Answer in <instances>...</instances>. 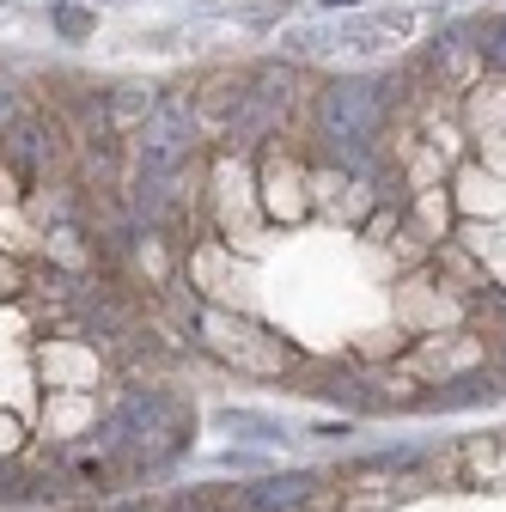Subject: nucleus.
Instances as JSON below:
<instances>
[{"mask_svg": "<svg viewBox=\"0 0 506 512\" xmlns=\"http://www.w3.org/2000/svg\"><path fill=\"white\" fill-rule=\"evenodd\" d=\"M55 31H61V37H86V31H92V19H86L80 7H55Z\"/></svg>", "mask_w": 506, "mask_h": 512, "instance_id": "obj_1", "label": "nucleus"}, {"mask_svg": "<svg viewBox=\"0 0 506 512\" xmlns=\"http://www.w3.org/2000/svg\"><path fill=\"white\" fill-rule=\"evenodd\" d=\"M13 452H19V421L0 415V458H13Z\"/></svg>", "mask_w": 506, "mask_h": 512, "instance_id": "obj_2", "label": "nucleus"}, {"mask_svg": "<svg viewBox=\"0 0 506 512\" xmlns=\"http://www.w3.org/2000/svg\"><path fill=\"white\" fill-rule=\"evenodd\" d=\"M0 122H7V128L19 122V98H13V86H0Z\"/></svg>", "mask_w": 506, "mask_h": 512, "instance_id": "obj_3", "label": "nucleus"}, {"mask_svg": "<svg viewBox=\"0 0 506 512\" xmlns=\"http://www.w3.org/2000/svg\"><path fill=\"white\" fill-rule=\"evenodd\" d=\"M324 7H354V0H324Z\"/></svg>", "mask_w": 506, "mask_h": 512, "instance_id": "obj_4", "label": "nucleus"}]
</instances>
